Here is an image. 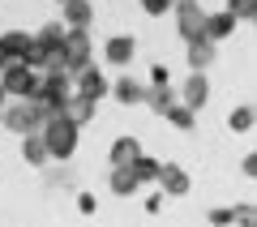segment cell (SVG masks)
I'll return each mask as SVG.
<instances>
[{
  "label": "cell",
  "mask_w": 257,
  "mask_h": 227,
  "mask_svg": "<svg viewBox=\"0 0 257 227\" xmlns=\"http://www.w3.org/2000/svg\"><path fill=\"white\" fill-rule=\"evenodd\" d=\"M142 103H146V107L155 111V116H167V111H172V107H176L180 99H176V90H172V86H146Z\"/></svg>",
  "instance_id": "obj_12"
},
{
  "label": "cell",
  "mask_w": 257,
  "mask_h": 227,
  "mask_svg": "<svg viewBox=\"0 0 257 227\" xmlns=\"http://www.w3.org/2000/svg\"><path fill=\"white\" fill-rule=\"evenodd\" d=\"M5 103H9V94H5V86H0V111H5Z\"/></svg>",
  "instance_id": "obj_31"
},
{
  "label": "cell",
  "mask_w": 257,
  "mask_h": 227,
  "mask_svg": "<svg viewBox=\"0 0 257 227\" xmlns=\"http://www.w3.org/2000/svg\"><path fill=\"white\" fill-rule=\"evenodd\" d=\"M138 155H142V142H138V137H128V133H124V137H116V142H111V150H107L111 167H128Z\"/></svg>",
  "instance_id": "obj_13"
},
{
  "label": "cell",
  "mask_w": 257,
  "mask_h": 227,
  "mask_svg": "<svg viewBox=\"0 0 257 227\" xmlns=\"http://www.w3.org/2000/svg\"><path fill=\"white\" fill-rule=\"evenodd\" d=\"M128 172L138 176V184H150L159 176V159H146V155H138L133 163H128Z\"/></svg>",
  "instance_id": "obj_20"
},
{
  "label": "cell",
  "mask_w": 257,
  "mask_h": 227,
  "mask_svg": "<svg viewBox=\"0 0 257 227\" xmlns=\"http://www.w3.org/2000/svg\"><path fill=\"white\" fill-rule=\"evenodd\" d=\"M206 223H210V227H231V206L210 210V214H206Z\"/></svg>",
  "instance_id": "obj_27"
},
{
  "label": "cell",
  "mask_w": 257,
  "mask_h": 227,
  "mask_svg": "<svg viewBox=\"0 0 257 227\" xmlns=\"http://www.w3.org/2000/svg\"><path fill=\"white\" fill-rule=\"evenodd\" d=\"M0 120H5V125L13 129V133H43V125L47 120L39 116V107H35V99H18V103H9V107L0 111Z\"/></svg>",
  "instance_id": "obj_3"
},
{
  "label": "cell",
  "mask_w": 257,
  "mask_h": 227,
  "mask_svg": "<svg viewBox=\"0 0 257 227\" xmlns=\"http://www.w3.org/2000/svg\"><path fill=\"white\" fill-rule=\"evenodd\" d=\"M155 184L167 193V197H184V193L193 189L189 172H184L180 163H159V176H155Z\"/></svg>",
  "instance_id": "obj_8"
},
{
  "label": "cell",
  "mask_w": 257,
  "mask_h": 227,
  "mask_svg": "<svg viewBox=\"0 0 257 227\" xmlns=\"http://www.w3.org/2000/svg\"><path fill=\"white\" fill-rule=\"evenodd\" d=\"M138 5H142V9H146V13H150V18H163V13H167V9H172L176 0H138Z\"/></svg>",
  "instance_id": "obj_26"
},
{
  "label": "cell",
  "mask_w": 257,
  "mask_h": 227,
  "mask_svg": "<svg viewBox=\"0 0 257 227\" xmlns=\"http://www.w3.org/2000/svg\"><path fill=\"white\" fill-rule=\"evenodd\" d=\"M227 129H231V133H248V129H253V107H248V103L231 107V116H227Z\"/></svg>",
  "instance_id": "obj_21"
},
{
  "label": "cell",
  "mask_w": 257,
  "mask_h": 227,
  "mask_svg": "<svg viewBox=\"0 0 257 227\" xmlns=\"http://www.w3.org/2000/svg\"><path fill=\"white\" fill-rule=\"evenodd\" d=\"M111 99H116L120 103V107H133V103H142V94H146V86H138V82H133V77H128V73H124V77H116V82H111Z\"/></svg>",
  "instance_id": "obj_14"
},
{
  "label": "cell",
  "mask_w": 257,
  "mask_h": 227,
  "mask_svg": "<svg viewBox=\"0 0 257 227\" xmlns=\"http://www.w3.org/2000/svg\"><path fill=\"white\" fill-rule=\"evenodd\" d=\"M77 206H82V214H94V197H90V193H82V201H77Z\"/></svg>",
  "instance_id": "obj_30"
},
{
  "label": "cell",
  "mask_w": 257,
  "mask_h": 227,
  "mask_svg": "<svg viewBox=\"0 0 257 227\" xmlns=\"http://www.w3.org/2000/svg\"><path fill=\"white\" fill-rule=\"evenodd\" d=\"M193 120H197V111H193V107H184V103H176V107L167 111V125H172V129H180V133H189V129H193Z\"/></svg>",
  "instance_id": "obj_22"
},
{
  "label": "cell",
  "mask_w": 257,
  "mask_h": 227,
  "mask_svg": "<svg viewBox=\"0 0 257 227\" xmlns=\"http://www.w3.org/2000/svg\"><path fill=\"white\" fill-rule=\"evenodd\" d=\"M150 86H167V64H155L150 69Z\"/></svg>",
  "instance_id": "obj_29"
},
{
  "label": "cell",
  "mask_w": 257,
  "mask_h": 227,
  "mask_svg": "<svg viewBox=\"0 0 257 227\" xmlns=\"http://www.w3.org/2000/svg\"><path fill=\"white\" fill-rule=\"evenodd\" d=\"M231 223L253 227V201H240V206H231Z\"/></svg>",
  "instance_id": "obj_25"
},
{
  "label": "cell",
  "mask_w": 257,
  "mask_h": 227,
  "mask_svg": "<svg viewBox=\"0 0 257 227\" xmlns=\"http://www.w3.org/2000/svg\"><path fill=\"white\" fill-rule=\"evenodd\" d=\"M240 176H248V180L257 176V155H244V159H240Z\"/></svg>",
  "instance_id": "obj_28"
},
{
  "label": "cell",
  "mask_w": 257,
  "mask_h": 227,
  "mask_svg": "<svg viewBox=\"0 0 257 227\" xmlns=\"http://www.w3.org/2000/svg\"><path fill=\"white\" fill-rule=\"evenodd\" d=\"M176 30H180L184 43H193V39H202V22H206V9L197 5V0H176Z\"/></svg>",
  "instance_id": "obj_5"
},
{
  "label": "cell",
  "mask_w": 257,
  "mask_h": 227,
  "mask_svg": "<svg viewBox=\"0 0 257 227\" xmlns=\"http://www.w3.org/2000/svg\"><path fill=\"white\" fill-rule=\"evenodd\" d=\"M227 35H236V18H231V13H206V22H202V39L219 43V39H227Z\"/></svg>",
  "instance_id": "obj_11"
},
{
  "label": "cell",
  "mask_w": 257,
  "mask_h": 227,
  "mask_svg": "<svg viewBox=\"0 0 257 227\" xmlns=\"http://www.w3.org/2000/svg\"><path fill=\"white\" fill-rule=\"evenodd\" d=\"M69 125H77V129H86L94 120V103L90 99H82V94H69V103H64V111H60Z\"/></svg>",
  "instance_id": "obj_15"
},
{
  "label": "cell",
  "mask_w": 257,
  "mask_h": 227,
  "mask_svg": "<svg viewBox=\"0 0 257 227\" xmlns=\"http://www.w3.org/2000/svg\"><path fill=\"white\" fill-rule=\"evenodd\" d=\"M26 47H30L26 30H5V35H0V60H22Z\"/></svg>",
  "instance_id": "obj_17"
},
{
  "label": "cell",
  "mask_w": 257,
  "mask_h": 227,
  "mask_svg": "<svg viewBox=\"0 0 257 227\" xmlns=\"http://www.w3.org/2000/svg\"><path fill=\"white\" fill-rule=\"evenodd\" d=\"M64 5V26L69 30H86L94 22V5L90 0H60Z\"/></svg>",
  "instance_id": "obj_10"
},
{
  "label": "cell",
  "mask_w": 257,
  "mask_h": 227,
  "mask_svg": "<svg viewBox=\"0 0 257 227\" xmlns=\"http://www.w3.org/2000/svg\"><path fill=\"white\" fill-rule=\"evenodd\" d=\"M60 52H64V60H69V73H77V69H86V64H90L94 43H90V35H86V30H69V26H64Z\"/></svg>",
  "instance_id": "obj_4"
},
{
  "label": "cell",
  "mask_w": 257,
  "mask_h": 227,
  "mask_svg": "<svg viewBox=\"0 0 257 227\" xmlns=\"http://www.w3.org/2000/svg\"><path fill=\"white\" fill-rule=\"evenodd\" d=\"M60 39H64V22H47V26L35 35V43H43V47H60Z\"/></svg>",
  "instance_id": "obj_23"
},
{
  "label": "cell",
  "mask_w": 257,
  "mask_h": 227,
  "mask_svg": "<svg viewBox=\"0 0 257 227\" xmlns=\"http://www.w3.org/2000/svg\"><path fill=\"white\" fill-rule=\"evenodd\" d=\"M107 189L116 193V197H133V193H138L142 184H138V176L128 172V167H111V176H107Z\"/></svg>",
  "instance_id": "obj_19"
},
{
  "label": "cell",
  "mask_w": 257,
  "mask_h": 227,
  "mask_svg": "<svg viewBox=\"0 0 257 227\" xmlns=\"http://www.w3.org/2000/svg\"><path fill=\"white\" fill-rule=\"evenodd\" d=\"M206 99H210V82H206V73H189V82H184V90H180V103H184V107H193V111H202Z\"/></svg>",
  "instance_id": "obj_9"
},
{
  "label": "cell",
  "mask_w": 257,
  "mask_h": 227,
  "mask_svg": "<svg viewBox=\"0 0 257 227\" xmlns=\"http://www.w3.org/2000/svg\"><path fill=\"white\" fill-rule=\"evenodd\" d=\"M133 56H138V39L133 35H111L107 43H103V60H107L111 69H128Z\"/></svg>",
  "instance_id": "obj_6"
},
{
  "label": "cell",
  "mask_w": 257,
  "mask_h": 227,
  "mask_svg": "<svg viewBox=\"0 0 257 227\" xmlns=\"http://www.w3.org/2000/svg\"><path fill=\"white\" fill-rule=\"evenodd\" d=\"M214 52H219V43H210V39H193L189 43V69L193 73H202L214 64Z\"/></svg>",
  "instance_id": "obj_16"
},
{
  "label": "cell",
  "mask_w": 257,
  "mask_h": 227,
  "mask_svg": "<svg viewBox=\"0 0 257 227\" xmlns=\"http://www.w3.org/2000/svg\"><path fill=\"white\" fill-rule=\"evenodd\" d=\"M0 69H5V60H0Z\"/></svg>",
  "instance_id": "obj_32"
},
{
  "label": "cell",
  "mask_w": 257,
  "mask_h": 227,
  "mask_svg": "<svg viewBox=\"0 0 257 227\" xmlns=\"http://www.w3.org/2000/svg\"><path fill=\"white\" fill-rule=\"evenodd\" d=\"M0 86H5L9 99H30V94L39 90V73L26 69L22 60H5V69H0Z\"/></svg>",
  "instance_id": "obj_2"
},
{
  "label": "cell",
  "mask_w": 257,
  "mask_h": 227,
  "mask_svg": "<svg viewBox=\"0 0 257 227\" xmlns=\"http://www.w3.org/2000/svg\"><path fill=\"white\" fill-rule=\"evenodd\" d=\"M73 77H77V90H73V94H82V99H90V103L107 99L111 82H107V77H103V69H90V64H86V69H77Z\"/></svg>",
  "instance_id": "obj_7"
},
{
  "label": "cell",
  "mask_w": 257,
  "mask_h": 227,
  "mask_svg": "<svg viewBox=\"0 0 257 227\" xmlns=\"http://www.w3.org/2000/svg\"><path fill=\"white\" fill-rule=\"evenodd\" d=\"M22 159H26L30 167H43V163H47V142H43V133H22Z\"/></svg>",
  "instance_id": "obj_18"
},
{
  "label": "cell",
  "mask_w": 257,
  "mask_h": 227,
  "mask_svg": "<svg viewBox=\"0 0 257 227\" xmlns=\"http://www.w3.org/2000/svg\"><path fill=\"white\" fill-rule=\"evenodd\" d=\"M77 133H82L77 125H69L64 116H52V120L43 125L47 159H73V150H77Z\"/></svg>",
  "instance_id": "obj_1"
},
{
  "label": "cell",
  "mask_w": 257,
  "mask_h": 227,
  "mask_svg": "<svg viewBox=\"0 0 257 227\" xmlns=\"http://www.w3.org/2000/svg\"><path fill=\"white\" fill-rule=\"evenodd\" d=\"M223 13H231L236 22H253V13H257V0H227V9Z\"/></svg>",
  "instance_id": "obj_24"
}]
</instances>
